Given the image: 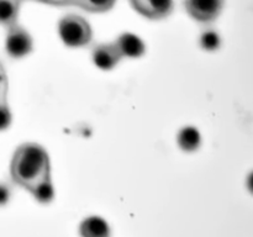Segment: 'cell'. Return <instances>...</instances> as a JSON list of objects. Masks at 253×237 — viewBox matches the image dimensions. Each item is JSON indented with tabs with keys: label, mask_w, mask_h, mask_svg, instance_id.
<instances>
[{
	"label": "cell",
	"mask_w": 253,
	"mask_h": 237,
	"mask_svg": "<svg viewBox=\"0 0 253 237\" xmlns=\"http://www.w3.org/2000/svg\"><path fill=\"white\" fill-rule=\"evenodd\" d=\"M12 180L30 190L51 175L49 157L42 146L37 143H24L15 151L10 165Z\"/></svg>",
	"instance_id": "6da1fadb"
},
{
	"label": "cell",
	"mask_w": 253,
	"mask_h": 237,
	"mask_svg": "<svg viewBox=\"0 0 253 237\" xmlns=\"http://www.w3.org/2000/svg\"><path fill=\"white\" fill-rule=\"evenodd\" d=\"M58 34L63 43L68 47H84L90 43V25L79 15L69 14L62 17L58 22Z\"/></svg>",
	"instance_id": "7a4b0ae2"
},
{
	"label": "cell",
	"mask_w": 253,
	"mask_h": 237,
	"mask_svg": "<svg viewBox=\"0 0 253 237\" xmlns=\"http://www.w3.org/2000/svg\"><path fill=\"white\" fill-rule=\"evenodd\" d=\"M34 48V41L26 29L15 24L7 27L5 37V51L12 59H21L30 54Z\"/></svg>",
	"instance_id": "3957f363"
},
{
	"label": "cell",
	"mask_w": 253,
	"mask_h": 237,
	"mask_svg": "<svg viewBox=\"0 0 253 237\" xmlns=\"http://www.w3.org/2000/svg\"><path fill=\"white\" fill-rule=\"evenodd\" d=\"M225 0H184L185 11L198 22L209 24L217 19L222 11Z\"/></svg>",
	"instance_id": "277c9868"
},
{
	"label": "cell",
	"mask_w": 253,
	"mask_h": 237,
	"mask_svg": "<svg viewBox=\"0 0 253 237\" xmlns=\"http://www.w3.org/2000/svg\"><path fill=\"white\" fill-rule=\"evenodd\" d=\"M133 9L151 20H162L170 15L173 0H130Z\"/></svg>",
	"instance_id": "5b68a950"
},
{
	"label": "cell",
	"mask_w": 253,
	"mask_h": 237,
	"mask_svg": "<svg viewBox=\"0 0 253 237\" xmlns=\"http://www.w3.org/2000/svg\"><path fill=\"white\" fill-rule=\"evenodd\" d=\"M91 59L93 63L101 71H111L115 68L123 56L119 52L115 42L110 43H98L91 48Z\"/></svg>",
	"instance_id": "8992f818"
},
{
	"label": "cell",
	"mask_w": 253,
	"mask_h": 237,
	"mask_svg": "<svg viewBox=\"0 0 253 237\" xmlns=\"http://www.w3.org/2000/svg\"><path fill=\"white\" fill-rule=\"evenodd\" d=\"M116 47H118L120 54L126 58H138L142 56L146 51V46L142 40L136 35L125 32L120 35L115 41Z\"/></svg>",
	"instance_id": "52a82bcc"
},
{
	"label": "cell",
	"mask_w": 253,
	"mask_h": 237,
	"mask_svg": "<svg viewBox=\"0 0 253 237\" xmlns=\"http://www.w3.org/2000/svg\"><path fill=\"white\" fill-rule=\"evenodd\" d=\"M79 232L82 237H109L110 227L103 217L90 216L82 222Z\"/></svg>",
	"instance_id": "ba28073f"
},
{
	"label": "cell",
	"mask_w": 253,
	"mask_h": 237,
	"mask_svg": "<svg viewBox=\"0 0 253 237\" xmlns=\"http://www.w3.org/2000/svg\"><path fill=\"white\" fill-rule=\"evenodd\" d=\"M177 141L179 147L185 152H193L199 148L202 137H200L199 131L193 126H185L178 132Z\"/></svg>",
	"instance_id": "9c48e42d"
},
{
	"label": "cell",
	"mask_w": 253,
	"mask_h": 237,
	"mask_svg": "<svg viewBox=\"0 0 253 237\" xmlns=\"http://www.w3.org/2000/svg\"><path fill=\"white\" fill-rule=\"evenodd\" d=\"M22 0H0V25L7 27L17 24Z\"/></svg>",
	"instance_id": "30bf717a"
},
{
	"label": "cell",
	"mask_w": 253,
	"mask_h": 237,
	"mask_svg": "<svg viewBox=\"0 0 253 237\" xmlns=\"http://www.w3.org/2000/svg\"><path fill=\"white\" fill-rule=\"evenodd\" d=\"M30 192H31V194L34 195L35 199H36L37 201L42 202V204H46V202L51 201L54 194L51 175H48V177L44 178L42 182H40L39 184L35 185Z\"/></svg>",
	"instance_id": "8fae6325"
},
{
	"label": "cell",
	"mask_w": 253,
	"mask_h": 237,
	"mask_svg": "<svg viewBox=\"0 0 253 237\" xmlns=\"http://www.w3.org/2000/svg\"><path fill=\"white\" fill-rule=\"evenodd\" d=\"M116 0H77V6L90 12H105L113 9Z\"/></svg>",
	"instance_id": "7c38bea8"
},
{
	"label": "cell",
	"mask_w": 253,
	"mask_h": 237,
	"mask_svg": "<svg viewBox=\"0 0 253 237\" xmlns=\"http://www.w3.org/2000/svg\"><path fill=\"white\" fill-rule=\"evenodd\" d=\"M200 46L205 51H216L220 46V37L212 30H207L200 36Z\"/></svg>",
	"instance_id": "4fadbf2b"
},
{
	"label": "cell",
	"mask_w": 253,
	"mask_h": 237,
	"mask_svg": "<svg viewBox=\"0 0 253 237\" xmlns=\"http://www.w3.org/2000/svg\"><path fill=\"white\" fill-rule=\"evenodd\" d=\"M11 111L7 104L6 95L0 98V131L6 130L11 123Z\"/></svg>",
	"instance_id": "5bb4252c"
},
{
	"label": "cell",
	"mask_w": 253,
	"mask_h": 237,
	"mask_svg": "<svg viewBox=\"0 0 253 237\" xmlns=\"http://www.w3.org/2000/svg\"><path fill=\"white\" fill-rule=\"evenodd\" d=\"M11 197V189L5 183H0V206H4Z\"/></svg>",
	"instance_id": "9a60e30c"
},
{
	"label": "cell",
	"mask_w": 253,
	"mask_h": 237,
	"mask_svg": "<svg viewBox=\"0 0 253 237\" xmlns=\"http://www.w3.org/2000/svg\"><path fill=\"white\" fill-rule=\"evenodd\" d=\"M7 94V80L4 72H0V98Z\"/></svg>",
	"instance_id": "2e32d148"
},
{
	"label": "cell",
	"mask_w": 253,
	"mask_h": 237,
	"mask_svg": "<svg viewBox=\"0 0 253 237\" xmlns=\"http://www.w3.org/2000/svg\"><path fill=\"white\" fill-rule=\"evenodd\" d=\"M77 0H53L52 5H62V6H66V5H76Z\"/></svg>",
	"instance_id": "e0dca14e"
},
{
	"label": "cell",
	"mask_w": 253,
	"mask_h": 237,
	"mask_svg": "<svg viewBox=\"0 0 253 237\" xmlns=\"http://www.w3.org/2000/svg\"><path fill=\"white\" fill-rule=\"evenodd\" d=\"M247 187H249L250 192L253 194V172L249 175V179H247Z\"/></svg>",
	"instance_id": "ac0fdd59"
},
{
	"label": "cell",
	"mask_w": 253,
	"mask_h": 237,
	"mask_svg": "<svg viewBox=\"0 0 253 237\" xmlns=\"http://www.w3.org/2000/svg\"><path fill=\"white\" fill-rule=\"evenodd\" d=\"M37 1H42V2H47V4H52L53 0H37Z\"/></svg>",
	"instance_id": "d6986e66"
},
{
	"label": "cell",
	"mask_w": 253,
	"mask_h": 237,
	"mask_svg": "<svg viewBox=\"0 0 253 237\" xmlns=\"http://www.w3.org/2000/svg\"><path fill=\"white\" fill-rule=\"evenodd\" d=\"M0 72H4V71H2V67H1V64H0Z\"/></svg>",
	"instance_id": "ffe728a7"
}]
</instances>
